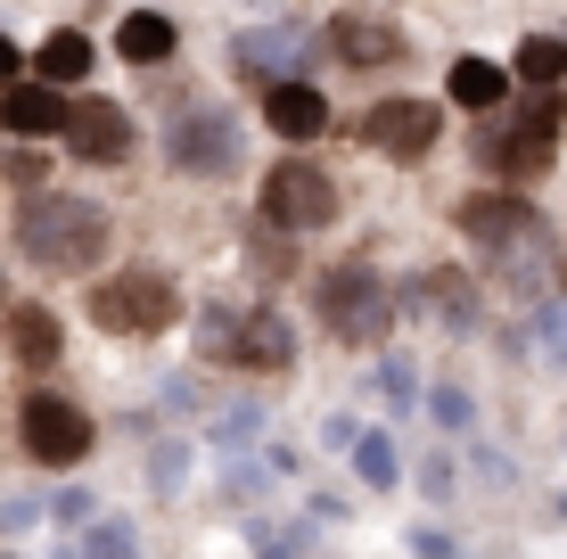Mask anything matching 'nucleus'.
Masks as SVG:
<instances>
[{"mask_svg": "<svg viewBox=\"0 0 567 559\" xmlns=\"http://www.w3.org/2000/svg\"><path fill=\"white\" fill-rule=\"evenodd\" d=\"M107 239H115L107 215L91 198H74V189H33L17 206V256L50 280H83L91 263H107Z\"/></svg>", "mask_w": 567, "mask_h": 559, "instance_id": "nucleus-1", "label": "nucleus"}, {"mask_svg": "<svg viewBox=\"0 0 567 559\" xmlns=\"http://www.w3.org/2000/svg\"><path fill=\"white\" fill-rule=\"evenodd\" d=\"M91 321L107 338H165L182 321V288L156 272V263H124V272L91 280Z\"/></svg>", "mask_w": 567, "mask_h": 559, "instance_id": "nucleus-2", "label": "nucleus"}, {"mask_svg": "<svg viewBox=\"0 0 567 559\" xmlns=\"http://www.w3.org/2000/svg\"><path fill=\"white\" fill-rule=\"evenodd\" d=\"M312 313H321V330L338 345H379L395 330V297H386V280L370 263H329L312 280Z\"/></svg>", "mask_w": 567, "mask_h": 559, "instance_id": "nucleus-3", "label": "nucleus"}, {"mask_svg": "<svg viewBox=\"0 0 567 559\" xmlns=\"http://www.w3.org/2000/svg\"><path fill=\"white\" fill-rule=\"evenodd\" d=\"M338 206H346L338 173L312 165V157H280L264 173V222L271 230H329V222H338Z\"/></svg>", "mask_w": 567, "mask_h": 559, "instance_id": "nucleus-4", "label": "nucleus"}, {"mask_svg": "<svg viewBox=\"0 0 567 559\" xmlns=\"http://www.w3.org/2000/svg\"><path fill=\"white\" fill-rule=\"evenodd\" d=\"M477 157L494 165L502 182H535V173H551V157H559V107L551 100H526L511 124L477 132Z\"/></svg>", "mask_w": 567, "mask_h": 559, "instance_id": "nucleus-5", "label": "nucleus"}, {"mask_svg": "<svg viewBox=\"0 0 567 559\" xmlns=\"http://www.w3.org/2000/svg\"><path fill=\"white\" fill-rule=\"evenodd\" d=\"M17 445H25V460H42V469H74V460H91V412L74 395H25Z\"/></svg>", "mask_w": 567, "mask_h": 559, "instance_id": "nucleus-6", "label": "nucleus"}, {"mask_svg": "<svg viewBox=\"0 0 567 559\" xmlns=\"http://www.w3.org/2000/svg\"><path fill=\"white\" fill-rule=\"evenodd\" d=\"M206 354L239 362V371H288L297 338H288V321L271 304H256V313H206Z\"/></svg>", "mask_w": 567, "mask_h": 559, "instance_id": "nucleus-7", "label": "nucleus"}, {"mask_svg": "<svg viewBox=\"0 0 567 559\" xmlns=\"http://www.w3.org/2000/svg\"><path fill=\"white\" fill-rule=\"evenodd\" d=\"M165 157L173 173H198V182H223L230 165H239V124H230L223 107H182L165 132Z\"/></svg>", "mask_w": 567, "mask_h": 559, "instance_id": "nucleus-8", "label": "nucleus"}, {"mask_svg": "<svg viewBox=\"0 0 567 559\" xmlns=\"http://www.w3.org/2000/svg\"><path fill=\"white\" fill-rule=\"evenodd\" d=\"M436 132H444V107L436 100H379L362 115V141L379 148L386 165H420L427 148H436Z\"/></svg>", "mask_w": 567, "mask_h": 559, "instance_id": "nucleus-9", "label": "nucleus"}, {"mask_svg": "<svg viewBox=\"0 0 567 559\" xmlns=\"http://www.w3.org/2000/svg\"><path fill=\"white\" fill-rule=\"evenodd\" d=\"M329 58H338L346 74H379V66H403V58H412V42H403L395 17L346 9V17H329Z\"/></svg>", "mask_w": 567, "mask_h": 559, "instance_id": "nucleus-10", "label": "nucleus"}, {"mask_svg": "<svg viewBox=\"0 0 567 559\" xmlns=\"http://www.w3.org/2000/svg\"><path fill=\"white\" fill-rule=\"evenodd\" d=\"M453 222H461V239H477L485 256H511L518 239H535V206L518 198V189H477V198H461L453 206Z\"/></svg>", "mask_w": 567, "mask_h": 559, "instance_id": "nucleus-11", "label": "nucleus"}, {"mask_svg": "<svg viewBox=\"0 0 567 559\" xmlns=\"http://www.w3.org/2000/svg\"><path fill=\"white\" fill-rule=\"evenodd\" d=\"M66 148L83 165H124L132 157V115L115 100H74L66 107Z\"/></svg>", "mask_w": 567, "mask_h": 559, "instance_id": "nucleus-12", "label": "nucleus"}, {"mask_svg": "<svg viewBox=\"0 0 567 559\" xmlns=\"http://www.w3.org/2000/svg\"><path fill=\"white\" fill-rule=\"evenodd\" d=\"M297 58H312V25H247L239 42H230V66H239L247 83L264 74V91H271V74L297 66Z\"/></svg>", "mask_w": 567, "mask_h": 559, "instance_id": "nucleus-13", "label": "nucleus"}, {"mask_svg": "<svg viewBox=\"0 0 567 559\" xmlns=\"http://www.w3.org/2000/svg\"><path fill=\"white\" fill-rule=\"evenodd\" d=\"M264 124L271 132H280V141H321V132H329V100H321V91H312V83H271L264 91Z\"/></svg>", "mask_w": 567, "mask_h": 559, "instance_id": "nucleus-14", "label": "nucleus"}, {"mask_svg": "<svg viewBox=\"0 0 567 559\" xmlns=\"http://www.w3.org/2000/svg\"><path fill=\"white\" fill-rule=\"evenodd\" d=\"M0 132H17V141H66V107H58L50 83H17V91H0Z\"/></svg>", "mask_w": 567, "mask_h": 559, "instance_id": "nucleus-15", "label": "nucleus"}, {"mask_svg": "<svg viewBox=\"0 0 567 559\" xmlns=\"http://www.w3.org/2000/svg\"><path fill=\"white\" fill-rule=\"evenodd\" d=\"M9 354H17L25 379L58 371V313H50V304H17V313H9Z\"/></svg>", "mask_w": 567, "mask_h": 559, "instance_id": "nucleus-16", "label": "nucleus"}, {"mask_svg": "<svg viewBox=\"0 0 567 559\" xmlns=\"http://www.w3.org/2000/svg\"><path fill=\"white\" fill-rule=\"evenodd\" d=\"M502 100H511V66H494V58H453V107L494 115Z\"/></svg>", "mask_w": 567, "mask_h": 559, "instance_id": "nucleus-17", "label": "nucleus"}, {"mask_svg": "<svg viewBox=\"0 0 567 559\" xmlns=\"http://www.w3.org/2000/svg\"><path fill=\"white\" fill-rule=\"evenodd\" d=\"M173 42H182V33H173V17H156V9H132L124 25H115V50H124L132 66H165Z\"/></svg>", "mask_w": 567, "mask_h": 559, "instance_id": "nucleus-18", "label": "nucleus"}, {"mask_svg": "<svg viewBox=\"0 0 567 559\" xmlns=\"http://www.w3.org/2000/svg\"><path fill=\"white\" fill-rule=\"evenodd\" d=\"M33 74H42V83H50V91H66V83H83V74H91V42H83V33H74V25H58V33H50V42H42V50H33Z\"/></svg>", "mask_w": 567, "mask_h": 559, "instance_id": "nucleus-19", "label": "nucleus"}, {"mask_svg": "<svg viewBox=\"0 0 567 559\" xmlns=\"http://www.w3.org/2000/svg\"><path fill=\"white\" fill-rule=\"evenodd\" d=\"M511 74H518L526 91H551L559 74H567V42H559V33H526L518 58H511Z\"/></svg>", "mask_w": 567, "mask_h": 559, "instance_id": "nucleus-20", "label": "nucleus"}, {"mask_svg": "<svg viewBox=\"0 0 567 559\" xmlns=\"http://www.w3.org/2000/svg\"><path fill=\"white\" fill-rule=\"evenodd\" d=\"M362 477H379V486L395 477V453H386V436H370V445H362Z\"/></svg>", "mask_w": 567, "mask_h": 559, "instance_id": "nucleus-21", "label": "nucleus"}, {"mask_svg": "<svg viewBox=\"0 0 567 559\" xmlns=\"http://www.w3.org/2000/svg\"><path fill=\"white\" fill-rule=\"evenodd\" d=\"M17 66H25V58H17V42L0 33V91H17Z\"/></svg>", "mask_w": 567, "mask_h": 559, "instance_id": "nucleus-22", "label": "nucleus"}, {"mask_svg": "<svg viewBox=\"0 0 567 559\" xmlns=\"http://www.w3.org/2000/svg\"><path fill=\"white\" fill-rule=\"evenodd\" d=\"M100 559H132V535H115V527H107V535H100Z\"/></svg>", "mask_w": 567, "mask_h": 559, "instance_id": "nucleus-23", "label": "nucleus"}, {"mask_svg": "<svg viewBox=\"0 0 567 559\" xmlns=\"http://www.w3.org/2000/svg\"><path fill=\"white\" fill-rule=\"evenodd\" d=\"M247 9H280V0H247Z\"/></svg>", "mask_w": 567, "mask_h": 559, "instance_id": "nucleus-24", "label": "nucleus"}]
</instances>
